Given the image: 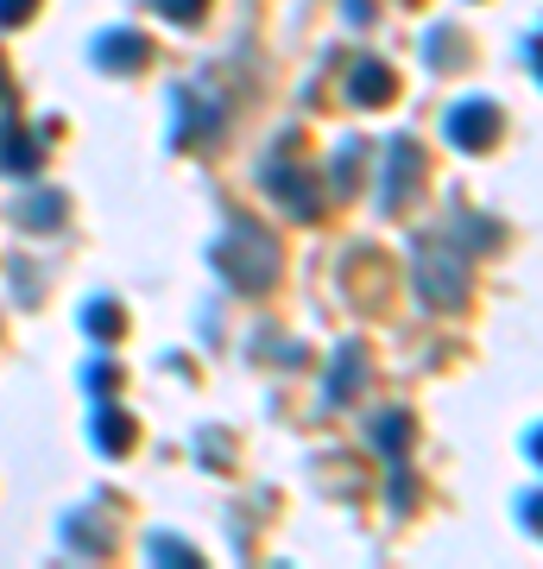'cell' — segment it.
<instances>
[{"instance_id":"15","label":"cell","mask_w":543,"mask_h":569,"mask_svg":"<svg viewBox=\"0 0 543 569\" xmlns=\"http://www.w3.org/2000/svg\"><path fill=\"white\" fill-rule=\"evenodd\" d=\"M423 58H430V70H455V26H430V39H423Z\"/></svg>"},{"instance_id":"7","label":"cell","mask_w":543,"mask_h":569,"mask_svg":"<svg viewBox=\"0 0 543 569\" xmlns=\"http://www.w3.org/2000/svg\"><path fill=\"white\" fill-rule=\"evenodd\" d=\"M348 96H354L361 108H385L392 96H399V77H392L380 58H366V63H354V77H348Z\"/></svg>"},{"instance_id":"20","label":"cell","mask_w":543,"mask_h":569,"mask_svg":"<svg viewBox=\"0 0 543 569\" xmlns=\"http://www.w3.org/2000/svg\"><path fill=\"white\" fill-rule=\"evenodd\" d=\"M462 241H474V247H493V241H500V228H493V222H467V216H462Z\"/></svg>"},{"instance_id":"21","label":"cell","mask_w":543,"mask_h":569,"mask_svg":"<svg viewBox=\"0 0 543 569\" xmlns=\"http://www.w3.org/2000/svg\"><path fill=\"white\" fill-rule=\"evenodd\" d=\"M7 89H13V82H7V58H0V96H7Z\"/></svg>"},{"instance_id":"5","label":"cell","mask_w":543,"mask_h":569,"mask_svg":"<svg viewBox=\"0 0 543 569\" xmlns=\"http://www.w3.org/2000/svg\"><path fill=\"white\" fill-rule=\"evenodd\" d=\"M95 63L101 70H121V77H140L145 63H152V39H145V32H101Z\"/></svg>"},{"instance_id":"13","label":"cell","mask_w":543,"mask_h":569,"mask_svg":"<svg viewBox=\"0 0 543 569\" xmlns=\"http://www.w3.org/2000/svg\"><path fill=\"white\" fill-rule=\"evenodd\" d=\"M373 443H380L385 456L399 462V456H404V443H411V411H385L380 425H373Z\"/></svg>"},{"instance_id":"3","label":"cell","mask_w":543,"mask_h":569,"mask_svg":"<svg viewBox=\"0 0 543 569\" xmlns=\"http://www.w3.org/2000/svg\"><path fill=\"white\" fill-rule=\"evenodd\" d=\"M500 133H505V114L493 102H455L449 108V140L462 146V152H493L500 146Z\"/></svg>"},{"instance_id":"11","label":"cell","mask_w":543,"mask_h":569,"mask_svg":"<svg viewBox=\"0 0 543 569\" xmlns=\"http://www.w3.org/2000/svg\"><path fill=\"white\" fill-rule=\"evenodd\" d=\"M13 216H20V228H32V234H51V228H63V197L58 190H39V197H26Z\"/></svg>"},{"instance_id":"8","label":"cell","mask_w":543,"mask_h":569,"mask_svg":"<svg viewBox=\"0 0 543 569\" xmlns=\"http://www.w3.org/2000/svg\"><path fill=\"white\" fill-rule=\"evenodd\" d=\"M171 102H178V127H171V140H178V146H190L197 133H215V121H222L215 102H202L197 89H178Z\"/></svg>"},{"instance_id":"17","label":"cell","mask_w":543,"mask_h":569,"mask_svg":"<svg viewBox=\"0 0 543 569\" xmlns=\"http://www.w3.org/2000/svg\"><path fill=\"white\" fill-rule=\"evenodd\" d=\"M152 557H159V563H178V569L202 563V557H197V550H190V545H183V538H164V531H159V538H152Z\"/></svg>"},{"instance_id":"19","label":"cell","mask_w":543,"mask_h":569,"mask_svg":"<svg viewBox=\"0 0 543 569\" xmlns=\"http://www.w3.org/2000/svg\"><path fill=\"white\" fill-rule=\"evenodd\" d=\"M39 13V0H0V26H26Z\"/></svg>"},{"instance_id":"9","label":"cell","mask_w":543,"mask_h":569,"mask_svg":"<svg viewBox=\"0 0 543 569\" xmlns=\"http://www.w3.org/2000/svg\"><path fill=\"white\" fill-rule=\"evenodd\" d=\"M44 164V146L26 133V127H0V171H13V178H32Z\"/></svg>"},{"instance_id":"18","label":"cell","mask_w":543,"mask_h":569,"mask_svg":"<svg viewBox=\"0 0 543 569\" xmlns=\"http://www.w3.org/2000/svg\"><path fill=\"white\" fill-rule=\"evenodd\" d=\"M202 7H209V0H159V13L164 20H178V26H197Z\"/></svg>"},{"instance_id":"4","label":"cell","mask_w":543,"mask_h":569,"mask_svg":"<svg viewBox=\"0 0 543 569\" xmlns=\"http://www.w3.org/2000/svg\"><path fill=\"white\" fill-rule=\"evenodd\" d=\"M418 178H423V146L418 140H392V146H385V190H380L385 216H399L404 197L418 190Z\"/></svg>"},{"instance_id":"2","label":"cell","mask_w":543,"mask_h":569,"mask_svg":"<svg viewBox=\"0 0 543 569\" xmlns=\"http://www.w3.org/2000/svg\"><path fill=\"white\" fill-rule=\"evenodd\" d=\"M418 291L430 310H462L467 305V253H455V247L443 241H418Z\"/></svg>"},{"instance_id":"10","label":"cell","mask_w":543,"mask_h":569,"mask_svg":"<svg viewBox=\"0 0 543 569\" xmlns=\"http://www.w3.org/2000/svg\"><path fill=\"white\" fill-rule=\"evenodd\" d=\"M89 430H95V449H108V456H127V449H133V437H140V430H133V418H127V411H114V406H101Z\"/></svg>"},{"instance_id":"1","label":"cell","mask_w":543,"mask_h":569,"mask_svg":"<svg viewBox=\"0 0 543 569\" xmlns=\"http://www.w3.org/2000/svg\"><path fill=\"white\" fill-rule=\"evenodd\" d=\"M215 272H222L234 291H265V284L279 279V247H272V234L253 222H234L215 241Z\"/></svg>"},{"instance_id":"14","label":"cell","mask_w":543,"mask_h":569,"mask_svg":"<svg viewBox=\"0 0 543 569\" xmlns=\"http://www.w3.org/2000/svg\"><path fill=\"white\" fill-rule=\"evenodd\" d=\"M82 329H89L95 342H108V336H121V329H127V317H121V305L95 298V305H82Z\"/></svg>"},{"instance_id":"12","label":"cell","mask_w":543,"mask_h":569,"mask_svg":"<svg viewBox=\"0 0 543 569\" xmlns=\"http://www.w3.org/2000/svg\"><path fill=\"white\" fill-rule=\"evenodd\" d=\"M361 348H342V355H335V367H329V392H322V399H329V406H348V399H354V387H361Z\"/></svg>"},{"instance_id":"16","label":"cell","mask_w":543,"mask_h":569,"mask_svg":"<svg viewBox=\"0 0 543 569\" xmlns=\"http://www.w3.org/2000/svg\"><path fill=\"white\" fill-rule=\"evenodd\" d=\"M354 183H361V146H342V152H335V190L354 197Z\"/></svg>"},{"instance_id":"6","label":"cell","mask_w":543,"mask_h":569,"mask_svg":"<svg viewBox=\"0 0 543 569\" xmlns=\"http://www.w3.org/2000/svg\"><path fill=\"white\" fill-rule=\"evenodd\" d=\"M265 190H272V197H279V203L291 209V216H316V183L303 178L298 164L272 159V164H265Z\"/></svg>"}]
</instances>
